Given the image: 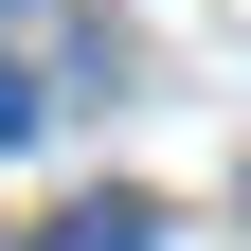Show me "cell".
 <instances>
[{"label": "cell", "mask_w": 251, "mask_h": 251, "mask_svg": "<svg viewBox=\"0 0 251 251\" xmlns=\"http://www.w3.org/2000/svg\"><path fill=\"white\" fill-rule=\"evenodd\" d=\"M0 144H36V72H18V54H0Z\"/></svg>", "instance_id": "obj_2"}, {"label": "cell", "mask_w": 251, "mask_h": 251, "mask_svg": "<svg viewBox=\"0 0 251 251\" xmlns=\"http://www.w3.org/2000/svg\"><path fill=\"white\" fill-rule=\"evenodd\" d=\"M54 251H162V215L108 179V198H72V215H54Z\"/></svg>", "instance_id": "obj_1"}, {"label": "cell", "mask_w": 251, "mask_h": 251, "mask_svg": "<svg viewBox=\"0 0 251 251\" xmlns=\"http://www.w3.org/2000/svg\"><path fill=\"white\" fill-rule=\"evenodd\" d=\"M0 18H18V0H0Z\"/></svg>", "instance_id": "obj_3"}]
</instances>
